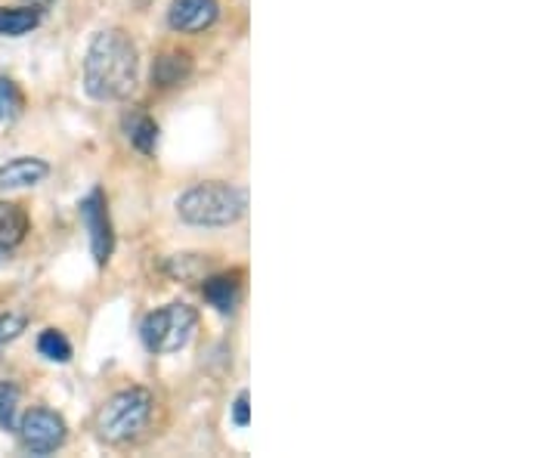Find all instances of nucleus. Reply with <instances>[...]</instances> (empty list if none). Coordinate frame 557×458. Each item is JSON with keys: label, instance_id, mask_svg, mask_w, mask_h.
<instances>
[{"label": "nucleus", "instance_id": "1", "mask_svg": "<svg viewBox=\"0 0 557 458\" xmlns=\"http://www.w3.org/2000/svg\"><path fill=\"white\" fill-rule=\"evenodd\" d=\"M137 44L121 28L100 32L84 57V90L97 102H119L137 87Z\"/></svg>", "mask_w": 557, "mask_h": 458}, {"label": "nucleus", "instance_id": "2", "mask_svg": "<svg viewBox=\"0 0 557 458\" xmlns=\"http://www.w3.org/2000/svg\"><path fill=\"white\" fill-rule=\"evenodd\" d=\"M245 193L233 183L208 180L189 186L177 199V214L189 226H230L245 214Z\"/></svg>", "mask_w": 557, "mask_h": 458}, {"label": "nucleus", "instance_id": "3", "mask_svg": "<svg viewBox=\"0 0 557 458\" xmlns=\"http://www.w3.org/2000/svg\"><path fill=\"white\" fill-rule=\"evenodd\" d=\"M199 329V313L196 307L174 300L161 310H152L139 325V338L149 354H177L183 350Z\"/></svg>", "mask_w": 557, "mask_h": 458}, {"label": "nucleus", "instance_id": "4", "mask_svg": "<svg viewBox=\"0 0 557 458\" xmlns=\"http://www.w3.org/2000/svg\"><path fill=\"white\" fill-rule=\"evenodd\" d=\"M156 399L146 387H131L109 399L97 416V431L106 443H127L139 437V431L152 419Z\"/></svg>", "mask_w": 557, "mask_h": 458}, {"label": "nucleus", "instance_id": "5", "mask_svg": "<svg viewBox=\"0 0 557 458\" xmlns=\"http://www.w3.org/2000/svg\"><path fill=\"white\" fill-rule=\"evenodd\" d=\"M16 434H20L22 446H25L32 456H50V453H57L62 443H65L69 428H65L62 416H57L53 409L35 406V409H28L25 416H20Z\"/></svg>", "mask_w": 557, "mask_h": 458}, {"label": "nucleus", "instance_id": "6", "mask_svg": "<svg viewBox=\"0 0 557 458\" xmlns=\"http://www.w3.org/2000/svg\"><path fill=\"white\" fill-rule=\"evenodd\" d=\"M78 214L90 233V251H94V260L97 267H106L112 251H115V233H112V220H109V205H106V196L102 189H94L87 199H81Z\"/></svg>", "mask_w": 557, "mask_h": 458}, {"label": "nucleus", "instance_id": "7", "mask_svg": "<svg viewBox=\"0 0 557 458\" xmlns=\"http://www.w3.org/2000/svg\"><path fill=\"white\" fill-rule=\"evenodd\" d=\"M220 20L218 0H174L168 10V25L180 35H199L208 32Z\"/></svg>", "mask_w": 557, "mask_h": 458}, {"label": "nucleus", "instance_id": "8", "mask_svg": "<svg viewBox=\"0 0 557 458\" xmlns=\"http://www.w3.org/2000/svg\"><path fill=\"white\" fill-rule=\"evenodd\" d=\"M50 177V164L35 156H20L0 164V189H28Z\"/></svg>", "mask_w": 557, "mask_h": 458}, {"label": "nucleus", "instance_id": "9", "mask_svg": "<svg viewBox=\"0 0 557 458\" xmlns=\"http://www.w3.org/2000/svg\"><path fill=\"white\" fill-rule=\"evenodd\" d=\"M201 295L205 300L218 310V313H233L242 300V273H218V276H208L201 285Z\"/></svg>", "mask_w": 557, "mask_h": 458}, {"label": "nucleus", "instance_id": "10", "mask_svg": "<svg viewBox=\"0 0 557 458\" xmlns=\"http://www.w3.org/2000/svg\"><path fill=\"white\" fill-rule=\"evenodd\" d=\"M189 75H193V57L183 50H168L152 62V84L159 87H180Z\"/></svg>", "mask_w": 557, "mask_h": 458}, {"label": "nucleus", "instance_id": "11", "mask_svg": "<svg viewBox=\"0 0 557 458\" xmlns=\"http://www.w3.org/2000/svg\"><path fill=\"white\" fill-rule=\"evenodd\" d=\"M124 134H127L131 146L143 156H152L159 149V124L149 119L146 112H131L124 119Z\"/></svg>", "mask_w": 557, "mask_h": 458}, {"label": "nucleus", "instance_id": "12", "mask_svg": "<svg viewBox=\"0 0 557 458\" xmlns=\"http://www.w3.org/2000/svg\"><path fill=\"white\" fill-rule=\"evenodd\" d=\"M28 236V214L13 201H0V248L10 251Z\"/></svg>", "mask_w": 557, "mask_h": 458}, {"label": "nucleus", "instance_id": "13", "mask_svg": "<svg viewBox=\"0 0 557 458\" xmlns=\"http://www.w3.org/2000/svg\"><path fill=\"white\" fill-rule=\"evenodd\" d=\"M40 25V10L35 7H0V35L22 38Z\"/></svg>", "mask_w": 557, "mask_h": 458}, {"label": "nucleus", "instance_id": "14", "mask_svg": "<svg viewBox=\"0 0 557 458\" xmlns=\"http://www.w3.org/2000/svg\"><path fill=\"white\" fill-rule=\"evenodd\" d=\"M168 276H174L180 282L201 280L208 273V255H174L164 263Z\"/></svg>", "mask_w": 557, "mask_h": 458}, {"label": "nucleus", "instance_id": "15", "mask_svg": "<svg viewBox=\"0 0 557 458\" xmlns=\"http://www.w3.org/2000/svg\"><path fill=\"white\" fill-rule=\"evenodd\" d=\"M20 387L10 384V381H0V428H3V431H16V424H20Z\"/></svg>", "mask_w": 557, "mask_h": 458}, {"label": "nucleus", "instance_id": "16", "mask_svg": "<svg viewBox=\"0 0 557 458\" xmlns=\"http://www.w3.org/2000/svg\"><path fill=\"white\" fill-rule=\"evenodd\" d=\"M38 354L44 359H50V362H69L72 359V344H69V338L62 332L47 329V332H40Z\"/></svg>", "mask_w": 557, "mask_h": 458}, {"label": "nucleus", "instance_id": "17", "mask_svg": "<svg viewBox=\"0 0 557 458\" xmlns=\"http://www.w3.org/2000/svg\"><path fill=\"white\" fill-rule=\"evenodd\" d=\"M22 112L20 87L0 75V121H13Z\"/></svg>", "mask_w": 557, "mask_h": 458}, {"label": "nucleus", "instance_id": "18", "mask_svg": "<svg viewBox=\"0 0 557 458\" xmlns=\"http://www.w3.org/2000/svg\"><path fill=\"white\" fill-rule=\"evenodd\" d=\"M25 329H28V317H22V313H7V317H0V344L16 341Z\"/></svg>", "mask_w": 557, "mask_h": 458}, {"label": "nucleus", "instance_id": "19", "mask_svg": "<svg viewBox=\"0 0 557 458\" xmlns=\"http://www.w3.org/2000/svg\"><path fill=\"white\" fill-rule=\"evenodd\" d=\"M233 424L236 428H248L251 424V397H248V391H242L236 403H233Z\"/></svg>", "mask_w": 557, "mask_h": 458}, {"label": "nucleus", "instance_id": "20", "mask_svg": "<svg viewBox=\"0 0 557 458\" xmlns=\"http://www.w3.org/2000/svg\"><path fill=\"white\" fill-rule=\"evenodd\" d=\"M28 7H35V10H47V7H53L57 0H25Z\"/></svg>", "mask_w": 557, "mask_h": 458}, {"label": "nucleus", "instance_id": "21", "mask_svg": "<svg viewBox=\"0 0 557 458\" xmlns=\"http://www.w3.org/2000/svg\"><path fill=\"white\" fill-rule=\"evenodd\" d=\"M3 255H7V251H3V248H0V258H3Z\"/></svg>", "mask_w": 557, "mask_h": 458}]
</instances>
